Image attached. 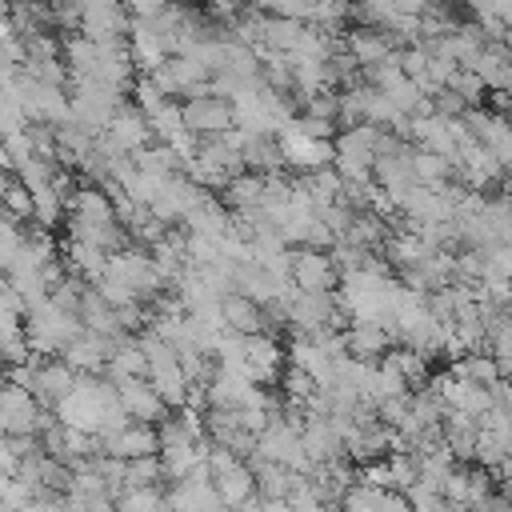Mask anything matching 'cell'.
Masks as SVG:
<instances>
[{
	"label": "cell",
	"mask_w": 512,
	"mask_h": 512,
	"mask_svg": "<svg viewBox=\"0 0 512 512\" xmlns=\"http://www.w3.org/2000/svg\"><path fill=\"white\" fill-rule=\"evenodd\" d=\"M64 224H68V236L88 240V244H100L104 252H116V248L132 244L128 232H124V224L116 220L112 192L100 188V184H88V180H80L72 188V196H68V220Z\"/></svg>",
	"instance_id": "cell-1"
},
{
	"label": "cell",
	"mask_w": 512,
	"mask_h": 512,
	"mask_svg": "<svg viewBox=\"0 0 512 512\" xmlns=\"http://www.w3.org/2000/svg\"><path fill=\"white\" fill-rule=\"evenodd\" d=\"M24 332H28L32 356L56 360V356H64V348L84 332V324H80L76 312L60 308V304L48 296V300H40V304H32V308L24 312Z\"/></svg>",
	"instance_id": "cell-2"
},
{
	"label": "cell",
	"mask_w": 512,
	"mask_h": 512,
	"mask_svg": "<svg viewBox=\"0 0 512 512\" xmlns=\"http://www.w3.org/2000/svg\"><path fill=\"white\" fill-rule=\"evenodd\" d=\"M68 100H72V120L88 124L92 132H104L108 120L128 104V92L92 76H68Z\"/></svg>",
	"instance_id": "cell-3"
},
{
	"label": "cell",
	"mask_w": 512,
	"mask_h": 512,
	"mask_svg": "<svg viewBox=\"0 0 512 512\" xmlns=\"http://www.w3.org/2000/svg\"><path fill=\"white\" fill-rule=\"evenodd\" d=\"M12 88H16V100H20L24 116H28V124H64L72 116L68 84H52V80H40V76L20 68Z\"/></svg>",
	"instance_id": "cell-4"
},
{
	"label": "cell",
	"mask_w": 512,
	"mask_h": 512,
	"mask_svg": "<svg viewBox=\"0 0 512 512\" xmlns=\"http://www.w3.org/2000/svg\"><path fill=\"white\" fill-rule=\"evenodd\" d=\"M252 456H264V460H276V464H288L296 472H312V460L304 452V436H300V424H292L284 412H276L268 420V428L256 436V452Z\"/></svg>",
	"instance_id": "cell-5"
},
{
	"label": "cell",
	"mask_w": 512,
	"mask_h": 512,
	"mask_svg": "<svg viewBox=\"0 0 512 512\" xmlns=\"http://www.w3.org/2000/svg\"><path fill=\"white\" fill-rule=\"evenodd\" d=\"M280 152H284V168L288 172H316V168H328L336 160V136L332 140H320V136H308L296 128V120H284L280 132Z\"/></svg>",
	"instance_id": "cell-6"
},
{
	"label": "cell",
	"mask_w": 512,
	"mask_h": 512,
	"mask_svg": "<svg viewBox=\"0 0 512 512\" xmlns=\"http://www.w3.org/2000/svg\"><path fill=\"white\" fill-rule=\"evenodd\" d=\"M180 108H184V128H192L200 140L224 136V132L236 128V112H232V100H228V96L200 92V96L180 100Z\"/></svg>",
	"instance_id": "cell-7"
},
{
	"label": "cell",
	"mask_w": 512,
	"mask_h": 512,
	"mask_svg": "<svg viewBox=\"0 0 512 512\" xmlns=\"http://www.w3.org/2000/svg\"><path fill=\"white\" fill-rule=\"evenodd\" d=\"M156 84H160V92L164 96H172V100H188V96H200V92H208V84H212V72L196 60V56H168L156 72H148Z\"/></svg>",
	"instance_id": "cell-8"
},
{
	"label": "cell",
	"mask_w": 512,
	"mask_h": 512,
	"mask_svg": "<svg viewBox=\"0 0 512 512\" xmlns=\"http://www.w3.org/2000/svg\"><path fill=\"white\" fill-rule=\"evenodd\" d=\"M288 280L300 288V292H336L340 288V268L332 260V252L324 248H292V268H288Z\"/></svg>",
	"instance_id": "cell-9"
},
{
	"label": "cell",
	"mask_w": 512,
	"mask_h": 512,
	"mask_svg": "<svg viewBox=\"0 0 512 512\" xmlns=\"http://www.w3.org/2000/svg\"><path fill=\"white\" fill-rule=\"evenodd\" d=\"M0 416L8 436H40V420H44V404L32 396V388L0 380Z\"/></svg>",
	"instance_id": "cell-10"
},
{
	"label": "cell",
	"mask_w": 512,
	"mask_h": 512,
	"mask_svg": "<svg viewBox=\"0 0 512 512\" xmlns=\"http://www.w3.org/2000/svg\"><path fill=\"white\" fill-rule=\"evenodd\" d=\"M132 16L124 0H84L80 4V32L92 40H128Z\"/></svg>",
	"instance_id": "cell-11"
},
{
	"label": "cell",
	"mask_w": 512,
	"mask_h": 512,
	"mask_svg": "<svg viewBox=\"0 0 512 512\" xmlns=\"http://www.w3.org/2000/svg\"><path fill=\"white\" fill-rule=\"evenodd\" d=\"M284 344L272 336V332H256V336H244V372L248 380L256 384H280V372H284Z\"/></svg>",
	"instance_id": "cell-12"
},
{
	"label": "cell",
	"mask_w": 512,
	"mask_h": 512,
	"mask_svg": "<svg viewBox=\"0 0 512 512\" xmlns=\"http://www.w3.org/2000/svg\"><path fill=\"white\" fill-rule=\"evenodd\" d=\"M220 316H224V328L236 332V336H256V332H272V312L264 304H256L252 296H244L240 288L224 292L220 296Z\"/></svg>",
	"instance_id": "cell-13"
},
{
	"label": "cell",
	"mask_w": 512,
	"mask_h": 512,
	"mask_svg": "<svg viewBox=\"0 0 512 512\" xmlns=\"http://www.w3.org/2000/svg\"><path fill=\"white\" fill-rule=\"evenodd\" d=\"M116 392H120V404L128 412V420H144V424H160L172 408L160 400V392L152 388L148 376H128V380H116Z\"/></svg>",
	"instance_id": "cell-14"
},
{
	"label": "cell",
	"mask_w": 512,
	"mask_h": 512,
	"mask_svg": "<svg viewBox=\"0 0 512 512\" xmlns=\"http://www.w3.org/2000/svg\"><path fill=\"white\" fill-rule=\"evenodd\" d=\"M104 452L116 460H136V456H156L160 452V424L128 420L120 432L104 436Z\"/></svg>",
	"instance_id": "cell-15"
},
{
	"label": "cell",
	"mask_w": 512,
	"mask_h": 512,
	"mask_svg": "<svg viewBox=\"0 0 512 512\" xmlns=\"http://www.w3.org/2000/svg\"><path fill=\"white\" fill-rule=\"evenodd\" d=\"M488 92H512V44L508 40H484L476 60L468 64Z\"/></svg>",
	"instance_id": "cell-16"
},
{
	"label": "cell",
	"mask_w": 512,
	"mask_h": 512,
	"mask_svg": "<svg viewBox=\"0 0 512 512\" xmlns=\"http://www.w3.org/2000/svg\"><path fill=\"white\" fill-rule=\"evenodd\" d=\"M344 52L356 60V68H360V76H364V68H372V64L388 60V56L396 52V44H392V36H388V32H380V28L348 24V28H344Z\"/></svg>",
	"instance_id": "cell-17"
},
{
	"label": "cell",
	"mask_w": 512,
	"mask_h": 512,
	"mask_svg": "<svg viewBox=\"0 0 512 512\" xmlns=\"http://www.w3.org/2000/svg\"><path fill=\"white\" fill-rule=\"evenodd\" d=\"M104 136L120 148V152H140V148H148V144H156V136H152V124H148V116L128 100L112 120H108V128H104Z\"/></svg>",
	"instance_id": "cell-18"
},
{
	"label": "cell",
	"mask_w": 512,
	"mask_h": 512,
	"mask_svg": "<svg viewBox=\"0 0 512 512\" xmlns=\"http://www.w3.org/2000/svg\"><path fill=\"white\" fill-rule=\"evenodd\" d=\"M200 192H208V188L192 184V180L180 172V176H168V180L160 184V192H156V200H152L148 208H152V216H160L164 224H180V220L188 216V208L200 200Z\"/></svg>",
	"instance_id": "cell-19"
},
{
	"label": "cell",
	"mask_w": 512,
	"mask_h": 512,
	"mask_svg": "<svg viewBox=\"0 0 512 512\" xmlns=\"http://www.w3.org/2000/svg\"><path fill=\"white\" fill-rule=\"evenodd\" d=\"M76 384H80V372H76L72 364H64L60 356H56V360H40L36 372H32V396H36L44 408H56Z\"/></svg>",
	"instance_id": "cell-20"
},
{
	"label": "cell",
	"mask_w": 512,
	"mask_h": 512,
	"mask_svg": "<svg viewBox=\"0 0 512 512\" xmlns=\"http://www.w3.org/2000/svg\"><path fill=\"white\" fill-rule=\"evenodd\" d=\"M232 208L216 196V192H200V200L188 208V216L180 220V228H188V232H200V236H216V240H224L228 232H232Z\"/></svg>",
	"instance_id": "cell-21"
},
{
	"label": "cell",
	"mask_w": 512,
	"mask_h": 512,
	"mask_svg": "<svg viewBox=\"0 0 512 512\" xmlns=\"http://www.w3.org/2000/svg\"><path fill=\"white\" fill-rule=\"evenodd\" d=\"M112 344L116 340H108V336H100V332H80L68 348H64V364H72L80 376H104L108 372V356H112Z\"/></svg>",
	"instance_id": "cell-22"
},
{
	"label": "cell",
	"mask_w": 512,
	"mask_h": 512,
	"mask_svg": "<svg viewBox=\"0 0 512 512\" xmlns=\"http://www.w3.org/2000/svg\"><path fill=\"white\" fill-rule=\"evenodd\" d=\"M392 344H396L392 332L384 324H376V320H348V328H344V348H348L352 360L376 364V360H384V352Z\"/></svg>",
	"instance_id": "cell-23"
},
{
	"label": "cell",
	"mask_w": 512,
	"mask_h": 512,
	"mask_svg": "<svg viewBox=\"0 0 512 512\" xmlns=\"http://www.w3.org/2000/svg\"><path fill=\"white\" fill-rule=\"evenodd\" d=\"M60 260H64V268L72 276H80L88 284H96L104 276V268H108V252L100 244H88V240H76V236H68L60 244Z\"/></svg>",
	"instance_id": "cell-24"
},
{
	"label": "cell",
	"mask_w": 512,
	"mask_h": 512,
	"mask_svg": "<svg viewBox=\"0 0 512 512\" xmlns=\"http://www.w3.org/2000/svg\"><path fill=\"white\" fill-rule=\"evenodd\" d=\"M248 464L256 472V496H264V500H288L296 480L304 476V472H296L288 464H276V460H264V456H248Z\"/></svg>",
	"instance_id": "cell-25"
},
{
	"label": "cell",
	"mask_w": 512,
	"mask_h": 512,
	"mask_svg": "<svg viewBox=\"0 0 512 512\" xmlns=\"http://www.w3.org/2000/svg\"><path fill=\"white\" fill-rule=\"evenodd\" d=\"M212 488H216V496H220L228 508H244V504L256 496V472H252L248 460H236V464H228V468H220V472L212 476Z\"/></svg>",
	"instance_id": "cell-26"
},
{
	"label": "cell",
	"mask_w": 512,
	"mask_h": 512,
	"mask_svg": "<svg viewBox=\"0 0 512 512\" xmlns=\"http://www.w3.org/2000/svg\"><path fill=\"white\" fill-rule=\"evenodd\" d=\"M80 324H84L88 332L108 336V340H120V336H124L116 308L96 292V284H88V288H84V296H80Z\"/></svg>",
	"instance_id": "cell-27"
},
{
	"label": "cell",
	"mask_w": 512,
	"mask_h": 512,
	"mask_svg": "<svg viewBox=\"0 0 512 512\" xmlns=\"http://www.w3.org/2000/svg\"><path fill=\"white\" fill-rule=\"evenodd\" d=\"M216 196H220V200H224V204H228L236 216L256 212V208L264 204V176L244 168V172H240V176H232V180H228V184H224Z\"/></svg>",
	"instance_id": "cell-28"
},
{
	"label": "cell",
	"mask_w": 512,
	"mask_h": 512,
	"mask_svg": "<svg viewBox=\"0 0 512 512\" xmlns=\"http://www.w3.org/2000/svg\"><path fill=\"white\" fill-rule=\"evenodd\" d=\"M448 372H452L456 380H468V384H480V388H496V384L504 380V372H500V364H496V356H492L488 348L448 360Z\"/></svg>",
	"instance_id": "cell-29"
},
{
	"label": "cell",
	"mask_w": 512,
	"mask_h": 512,
	"mask_svg": "<svg viewBox=\"0 0 512 512\" xmlns=\"http://www.w3.org/2000/svg\"><path fill=\"white\" fill-rule=\"evenodd\" d=\"M8 20L20 36H32V32H60L56 28V8L52 0H12L8 4Z\"/></svg>",
	"instance_id": "cell-30"
},
{
	"label": "cell",
	"mask_w": 512,
	"mask_h": 512,
	"mask_svg": "<svg viewBox=\"0 0 512 512\" xmlns=\"http://www.w3.org/2000/svg\"><path fill=\"white\" fill-rule=\"evenodd\" d=\"M384 364H392L396 372H400V380L416 392V388H424L428 380H432V356H424L420 348H408V344H392L388 352H384Z\"/></svg>",
	"instance_id": "cell-31"
},
{
	"label": "cell",
	"mask_w": 512,
	"mask_h": 512,
	"mask_svg": "<svg viewBox=\"0 0 512 512\" xmlns=\"http://www.w3.org/2000/svg\"><path fill=\"white\" fill-rule=\"evenodd\" d=\"M412 176H416V184H432V188H440V184L456 180V164H452L448 156H440V152L416 148V152H412Z\"/></svg>",
	"instance_id": "cell-32"
},
{
	"label": "cell",
	"mask_w": 512,
	"mask_h": 512,
	"mask_svg": "<svg viewBox=\"0 0 512 512\" xmlns=\"http://www.w3.org/2000/svg\"><path fill=\"white\" fill-rule=\"evenodd\" d=\"M160 480H164L160 452H156V456L124 460V488H160Z\"/></svg>",
	"instance_id": "cell-33"
},
{
	"label": "cell",
	"mask_w": 512,
	"mask_h": 512,
	"mask_svg": "<svg viewBox=\"0 0 512 512\" xmlns=\"http://www.w3.org/2000/svg\"><path fill=\"white\" fill-rule=\"evenodd\" d=\"M0 208L8 212V216H16L20 224L24 220H32V188L12 172L8 180H4V188H0Z\"/></svg>",
	"instance_id": "cell-34"
},
{
	"label": "cell",
	"mask_w": 512,
	"mask_h": 512,
	"mask_svg": "<svg viewBox=\"0 0 512 512\" xmlns=\"http://www.w3.org/2000/svg\"><path fill=\"white\" fill-rule=\"evenodd\" d=\"M116 508L120 512H168V500L160 488H124L116 496Z\"/></svg>",
	"instance_id": "cell-35"
},
{
	"label": "cell",
	"mask_w": 512,
	"mask_h": 512,
	"mask_svg": "<svg viewBox=\"0 0 512 512\" xmlns=\"http://www.w3.org/2000/svg\"><path fill=\"white\" fill-rule=\"evenodd\" d=\"M128 96H132V104H136L144 116H156V112L172 100V96H164V92H160V84H156L148 72H140V76H136V84H132V92H128Z\"/></svg>",
	"instance_id": "cell-36"
},
{
	"label": "cell",
	"mask_w": 512,
	"mask_h": 512,
	"mask_svg": "<svg viewBox=\"0 0 512 512\" xmlns=\"http://www.w3.org/2000/svg\"><path fill=\"white\" fill-rule=\"evenodd\" d=\"M148 124H152V136L160 144H168L172 136H180L184 132V108H180V100H168L156 116H148Z\"/></svg>",
	"instance_id": "cell-37"
},
{
	"label": "cell",
	"mask_w": 512,
	"mask_h": 512,
	"mask_svg": "<svg viewBox=\"0 0 512 512\" xmlns=\"http://www.w3.org/2000/svg\"><path fill=\"white\" fill-rule=\"evenodd\" d=\"M448 88H452V92H456V96H460L468 108H480V104L488 100V96H484L488 88L480 84V76H476L472 68H456V76L448 80Z\"/></svg>",
	"instance_id": "cell-38"
},
{
	"label": "cell",
	"mask_w": 512,
	"mask_h": 512,
	"mask_svg": "<svg viewBox=\"0 0 512 512\" xmlns=\"http://www.w3.org/2000/svg\"><path fill=\"white\" fill-rule=\"evenodd\" d=\"M392 8L404 16H428V12L444 8V0H392Z\"/></svg>",
	"instance_id": "cell-39"
},
{
	"label": "cell",
	"mask_w": 512,
	"mask_h": 512,
	"mask_svg": "<svg viewBox=\"0 0 512 512\" xmlns=\"http://www.w3.org/2000/svg\"><path fill=\"white\" fill-rule=\"evenodd\" d=\"M16 468H20V456H16L12 440H8V436H0V472H16Z\"/></svg>",
	"instance_id": "cell-40"
},
{
	"label": "cell",
	"mask_w": 512,
	"mask_h": 512,
	"mask_svg": "<svg viewBox=\"0 0 512 512\" xmlns=\"http://www.w3.org/2000/svg\"><path fill=\"white\" fill-rule=\"evenodd\" d=\"M24 512H64V496H36Z\"/></svg>",
	"instance_id": "cell-41"
},
{
	"label": "cell",
	"mask_w": 512,
	"mask_h": 512,
	"mask_svg": "<svg viewBox=\"0 0 512 512\" xmlns=\"http://www.w3.org/2000/svg\"><path fill=\"white\" fill-rule=\"evenodd\" d=\"M168 4H176V8H204V0H168Z\"/></svg>",
	"instance_id": "cell-42"
},
{
	"label": "cell",
	"mask_w": 512,
	"mask_h": 512,
	"mask_svg": "<svg viewBox=\"0 0 512 512\" xmlns=\"http://www.w3.org/2000/svg\"><path fill=\"white\" fill-rule=\"evenodd\" d=\"M500 192H504V196L512 200V168H508V180H504V188H500Z\"/></svg>",
	"instance_id": "cell-43"
},
{
	"label": "cell",
	"mask_w": 512,
	"mask_h": 512,
	"mask_svg": "<svg viewBox=\"0 0 512 512\" xmlns=\"http://www.w3.org/2000/svg\"><path fill=\"white\" fill-rule=\"evenodd\" d=\"M0 512H20V508H12V504H4V500H0Z\"/></svg>",
	"instance_id": "cell-44"
},
{
	"label": "cell",
	"mask_w": 512,
	"mask_h": 512,
	"mask_svg": "<svg viewBox=\"0 0 512 512\" xmlns=\"http://www.w3.org/2000/svg\"><path fill=\"white\" fill-rule=\"evenodd\" d=\"M0 4H12V0H0Z\"/></svg>",
	"instance_id": "cell-45"
},
{
	"label": "cell",
	"mask_w": 512,
	"mask_h": 512,
	"mask_svg": "<svg viewBox=\"0 0 512 512\" xmlns=\"http://www.w3.org/2000/svg\"><path fill=\"white\" fill-rule=\"evenodd\" d=\"M504 380H508V384H512V376H504Z\"/></svg>",
	"instance_id": "cell-46"
}]
</instances>
